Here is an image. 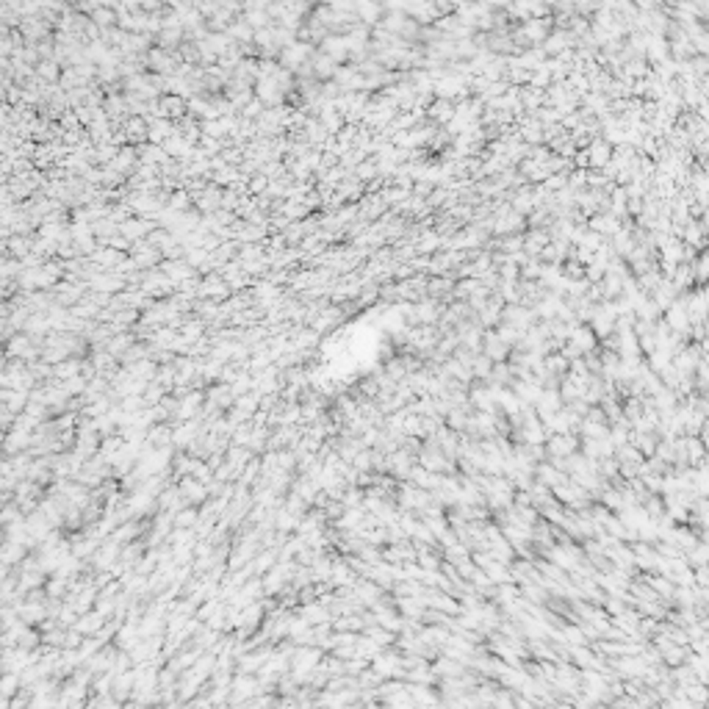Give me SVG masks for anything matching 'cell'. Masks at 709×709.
<instances>
[{"label": "cell", "mask_w": 709, "mask_h": 709, "mask_svg": "<svg viewBox=\"0 0 709 709\" xmlns=\"http://www.w3.org/2000/svg\"><path fill=\"white\" fill-rule=\"evenodd\" d=\"M549 709H574V707H568V704H554V707H549Z\"/></svg>", "instance_id": "cell-8"}, {"label": "cell", "mask_w": 709, "mask_h": 709, "mask_svg": "<svg viewBox=\"0 0 709 709\" xmlns=\"http://www.w3.org/2000/svg\"><path fill=\"white\" fill-rule=\"evenodd\" d=\"M430 117L435 120V122H452L454 120V100H435L433 106H430Z\"/></svg>", "instance_id": "cell-6"}, {"label": "cell", "mask_w": 709, "mask_h": 709, "mask_svg": "<svg viewBox=\"0 0 709 709\" xmlns=\"http://www.w3.org/2000/svg\"><path fill=\"white\" fill-rule=\"evenodd\" d=\"M430 668H433L435 679H438V676H443V679H460V676L466 673V665L454 663V660H446V657H441L438 663L430 665Z\"/></svg>", "instance_id": "cell-5"}, {"label": "cell", "mask_w": 709, "mask_h": 709, "mask_svg": "<svg viewBox=\"0 0 709 709\" xmlns=\"http://www.w3.org/2000/svg\"><path fill=\"white\" fill-rule=\"evenodd\" d=\"M319 663H321V651H319V649H300V651L294 654V660H291L294 679L308 684V676L316 670V665Z\"/></svg>", "instance_id": "cell-2"}, {"label": "cell", "mask_w": 709, "mask_h": 709, "mask_svg": "<svg viewBox=\"0 0 709 709\" xmlns=\"http://www.w3.org/2000/svg\"><path fill=\"white\" fill-rule=\"evenodd\" d=\"M546 452L554 457V460H566L579 452V438L574 433H563V435H549L546 438Z\"/></svg>", "instance_id": "cell-3"}, {"label": "cell", "mask_w": 709, "mask_h": 709, "mask_svg": "<svg viewBox=\"0 0 709 709\" xmlns=\"http://www.w3.org/2000/svg\"><path fill=\"white\" fill-rule=\"evenodd\" d=\"M258 693H261V687H258V682H255V679H244V676H238V679L230 684V701H233V704L250 701V698H255Z\"/></svg>", "instance_id": "cell-4"}, {"label": "cell", "mask_w": 709, "mask_h": 709, "mask_svg": "<svg viewBox=\"0 0 709 709\" xmlns=\"http://www.w3.org/2000/svg\"><path fill=\"white\" fill-rule=\"evenodd\" d=\"M487 709H516V696L507 690V687H496L493 693V701Z\"/></svg>", "instance_id": "cell-7"}, {"label": "cell", "mask_w": 709, "mask_h": 709, "mask_svg": "<svg viewBox=\"0 0 709 709\" xmlns=\"http://www.w3.org/2000/svg\"><path fill=\"white\" fill-rule=\"evenodd\" d=\"M369 668L385 682V679H399V676H404V670H402V654H397V651H380L371 663H369Z\"/></svg>", "instance_id": "cell-1"}]
</instances>
